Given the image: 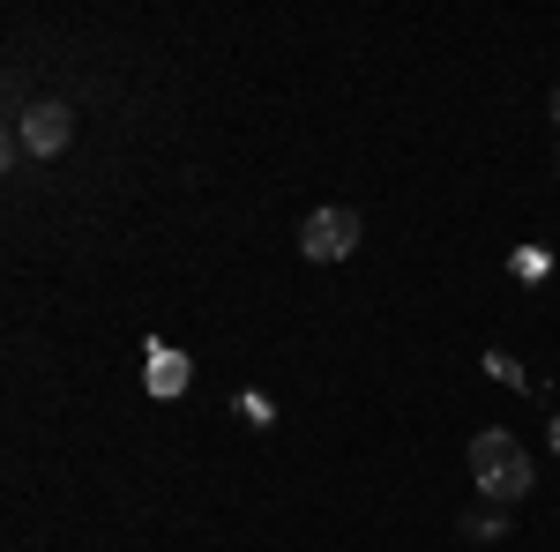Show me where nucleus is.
<instances>
[{"mask_svg": "<svg viewBox=\"0 0 560 552\" xmlns=\"http://www.w3.org/2000/svg\"><path fill=\"white\" fill-rule=\"evenodd\" d=\"M471 485L493 501V508H516L523 493H530V456H523V441L509 433V425L471 433Z\"/></svg>", "mask_w": 560, "mask_h": 552, "instance_id": "obj_1", "label": "nucleus"}, {"mask_svg": "<svg viewBox=\"0 0 560 552\" xmlns=\"http://www.w3.org/2000/svg\"><path fill=\"white\" fill-rule=\"evenodd\" d=\"M359 247V210H314L300 224V255L306 261H345Z\"/></svg>", "mask_w": 560, "mask_h": 552, "instance_id": "obj_2", "label": "nucleus"}, {"mask_svg": "<svg viewBox=\"0 0 560 552\" xmlns=\"http://www.w3.org/2000/svg\"><path fill=\"white\" fill-rule=\"evenodd\" d=\"M15 142H23L31 157H60V150L75 142V113H68L60 97H45V105H31V113L15 120Z\"/></svg>", "mask_w": 560, "mask_h": 552, "instance_id": "obj_3", "label": "nucleus"}, {"mask_svg": "<svg viewBox=\"0 0 560 552\" xmlns=\"http://www.w3.org/2000/svg\"><path fill=\"white\" fill-rule=\"evenodd\" d=\"M187 381H195V359L173 343H150V396H187Z\"/></svg>", "mask_w": 560, "mask_h": 552, "instance_id": "obj_4", "label": "nucleus"}, {"mask_svg": "<svg viewBox=\"0 0 560 552\" xmlns=\"http://www.w3.org/2000/svg\"><path fill=\"white\" fill-rule=\"evenodd\" d=\"M464 538H478V545H493V538H509V515H501V508H478L471 522H464Z\"/></svg>", "mask_w": 560, "mask_h": 552, "instance_id": "obj_5", "label": "nucleus"}, {"mask_svg": "<svg viewBox=\"0 0 560 552\" xmlns=\"http://www.w3.org/2000/svg\"><path fill=\"white\" fill-rule=\"evenodd\" d=\"M553 456H560V419H553Z\"/></svg>", "mask_w": 560, "mask_h": 552, "instance_id": "obj_6", "label": "nucleus"}, {"mask_svg": "<svg viewBox=\"0 0 560 552\" xmlns=\"http://www.w3.org/2000/svg\"><path fill=\"white\" fill-rule=\"evenodd\" d=\"M553 113H560V90H553Z\"/></svg>", "mask_w": 560, "mask_h": 552, "instance_id": "obj_7", "label": "nucleus"}]
</instances>
